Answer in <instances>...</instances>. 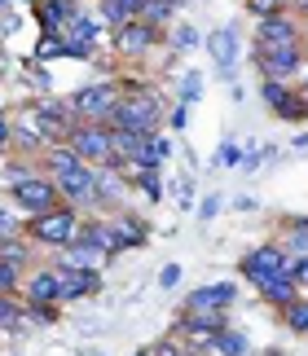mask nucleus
I'll return each instance as SVG.
<instances>
[{"instance_id":"obj_1","label":"nucleus","mask_w":308,"mask_h":356,"mask_svg":"<svg viewBox=\"0 0 308 356\" xmlns=\"http://www.w3.org/2000/svg\"><path fill=\"white\" fill-rule=\"evenodd\" d=\"M110 132H137V136H159L163 123H167V111H163V97L159 88H146V92H128V97L115 102V111L106 119Z\"/></svg>"},{"instance_id":"obj_2","label":"nucleus","mask_w":308,"mask_h":356,"mask_svg":"<svg viewBox=\"0 0 308 356\" xmlns=\"http://www.w3.org/2000/svg\"><path fill=\"white\" fill-rule=\"evenodd\" d=\"M79 225H84V216L75 207H66V202H58L45 216H26V238L36 242V251H66L79 238Z\"/></svg>"},{"instance_id":"obj_3","label":"nucleus","mask_w":308,"mask_h":356,"mask_svg":"<svg viewBox=\"0 0 308 356\" xmlns=\"http://www.w3.org/2000/svg\"><path fill=\"white\" fill-rule=\"evenodd\" d=\"M9 123H13V154H22V159L40 163V154H45L49 145H58L53 132H49V123L40 119L36 102H22L18 111H9Z\"/></svg>"},{"instance_id":"obj_4","label":"nucleus","mask_w":308,"mask_h":356,"mask_svg":"<svg viewBox=\"0 0 308 356\" xmlns=\"http://www.w3.org/2000/svg\"><path fill=\"white\" fill-rule=\"evenodd\" d=\"M238 277H242L251 291H260V286L273 282V277H286V251H282V242L269 238V242L251 246V251L238 259Z\"/></svg>"},{"instance_id":"obj_5","label":"nucleus","mask_w":308,"mask_h":356,"mask_svg":"<svg viewBox=\"0 0 308 356\" xmlns=\"http://www.w3.org/2000/svg\"><path fill=\"white\" fill-rule=\"evenodd\" d=\"M251 62H256L260 79H277V84H300L304 75V44H277V49H251Z\"/></svg>"},{"instance_id":"obj_6","label":"nucleus","mask_w":308,"mask_h":356,"mask_svg":"<svg viewBox=\"0 0 308 356\" xmlns=\"http://www.w3.org/2000/svg\"><path fill=\"white\" fill-rule=\"evenodd\" d=\"M66 145L79 154V163H88V168H106V163H115V132L106 128V123L97 119H84L79 128L66 136Z\"/></svg>"},{"instance_id":"obj_7","label":"nucleus","mask_w":308,"mask_h":356,"mask_svg":"<svg viewBox=\"0 0 308 356\" xmlns=\"http://www.w3.org/2000/svg\"><path fill=\"white\" fill-rule=\"evenodd\" d=\"M123 97L119 92V79H93V84H84V88H75L71 97V111H75V119H97L102 123L110 111H115V102Z\"/></svg>"},{"instance_id":"obj_8","label":"nucleus","mask_w":308,"mask_h":356,"mask_svg":"<svg viewBox=\"0 0 308 356\" xmlns=\"http://www.w3.org/2000/svg\"><path fill=\"white\" fill-rule=\"evenodd\" d=\"M5 189H9V202H13V207H18L22 216H45V211H53V207L62 202V198H58V185H53L45 172L31 176V181L5 185Z\"/></svg>"},{"instance_id":"obj_9","label":"nucleus","mask_w":308,"mask_h":356,"mask_svg":"<svg viewBox=\"0 0 308 356\" xmlns=\"http://www.w3.org/2000/svg\"><path fill=\"white\" fill-rule=\"evenodd\" d=\"M53 185H58V198L66 202V207H75L79 216H84V211H93V216H97V168L79 163L75 172L58 176Z\"/></svg>"},{"instance_id":"obj_10","label":"nucleus","mask_w":308,"mask_h":356,"mask_svg":"<svg viewBox=\"0 0 308 356\" xmlns=\"http://www.w3.org/2000/svg\"><path fill=\"white\" fill-rule=\"evenodd\" d=\"M159 44H163V35L154 31V26H146L141 18L128 22V26H119V31L110 35V49H115L123 62H141V58H150Z\"/></svg>"},{"instance_id":"obj_11","label":"nucleus","mask_w":308,"mask_h":356,"mask_svg":"<svg viewBox=\"0 0 308 356\" xmlns=\"http://www.w3.org/2000/svg\"><path fill=\"white\" fill-rule=\"evenodd\" d=\"M238 282H207L199 286V291L185 295V304H180V312H194V317H203V312H229L238 304Z\"/></svg>"},{"instance_id":"obj_12","label":"nucleus","mask_w":308,"mask_h":356,"mask_svg":"<svg viewBox=\"0 0 308 356\" xmlns=\"http://www.w3.org/2000/svg\"><path fill=\"white\" fill-rule=\"evenodd\" d=\"M260 102L269 106V111L282 119V123H308L304 115V102H300V92L295 84H277V79H260Z\"/></svg>"},{"instance_id":"obj_13","label":"nucleus","mask_w":308,"mask_h":356,"mask_svg":"<svg viewBox=\"0 0 308 356\" xmlns=\"http://www.w3.org/2000/svg\"><path fill=\"white\" fill-rule=\"evenodd\" d=\"M277 44H304V22L295 13H273L256 22V49H277Z\"/></svg>"},{"instance_id":"obj_14","label":"nucleus","mask_w":308,"mask_h":356,"mask_svg":"<svg viewBox=\"0 0 308 356\" xmlns=\"http://www.w3.org/2000/svg\"><path fill=\"white\" fill-rule=\"evenodd\" d=\"M22 304H62V273L53 264H36L22 277Z\"/></svg>"},{"instance_id":"obj_15","label":"nucleus","mask_w":308,"mask_h":356,"mask_svg":"<svg viewBox=\"0 0 308 356\" xmlns=\"http://www.w3.org/2000/svg\"><path fill=\"white\" fill-rule=\"evenodd\" d=\"M62 273V304H84V299H97L106 291V282H102V273H93V268H62V264H53Z\"/></svg>"},{"instance_id":"obj_16","label":"nucleus","mask_w":308,"mask_h":356,"mask_svg":"<svg viewBox=\"0 0 308 356\" xmlns=\"http://www.w3.org/2000/svg\"><path fill=\"white\" fill-rule=\"evenodd\" d=\"M110 225H115V238H119V255H123V251H137V246L150 242V225H146L141 211L119 207L115 216H110Z\"/></svg>"},{"instance_id":"obj_17","label":"nucleus","mask_w":308,"mask_h":356,"mask_svg":"<svg viewBox=\"0 0 308 356\" xmlns=\"http://www.w3.org/2000/svg\"><path fill=\"white\" fill-rule=\"evenodd\" d=\"M203 49L212 53V62H216V71L233 79V62H238V35H233V26H216V31H207L203 35Z\"/></svg>"},{"instance_id":"obj_18","label":"nucleus","mask_w":308,"mask_h":356,"mask_svg":"<svg viewBox=\"0 0 308 356\" xmlns=\"http://www.w3.org/2000/svg\"><path fill=\"white\" fill-rule=\"evenodd\" d=\"M62 40L75 44V49H93L97 53V44H102V18H97L93 9H79L75 18L62 26Z\"/></svg>"},{"instance_id":"obj_19","label":"nucleus","mask_w":308,"mask_h":356,"mask_svg":"<svg viewBox=\"0 0 308 356\" xmlns=\"http://www.w3.org/2000/svg\"><path fill=\"white\" fill-rule=\"evenodd\" d=\"M53 264H62V268H93V273H102V268L110 264V255L102 251V246H93V242L75 238L71 246H66V251L53 255Z\"/></svg>"},{"instance_id":"obj_20","label":"nucleus","mask_w":308,"mask_h":356,"mask_svg":"<svg viewBox=\"0 0 308 356\" xmlns=\"http://www.w3.org/2000/svg\"><path fill=\"white\" fill-rule=\"evenodd\" d=\"M79 9H84V0H40V5H36V22H40V31H58L62 35V26L71 22Z\"/></svg>"},{"instance_id":"obj_21","label":"nucleus","mask_w":308,"mask_h":356,"mask_svg":"<svg viewBox=\"0 0 308 356\" xmlns=\"http://www.w3.org/2000/svg\"><path fill=\"white\" fill-rule=\"evenodd\" d=\"M163 44H167V53H172V58H185V53L203 49V31H199V26H190V22H172V26L163 31Z\"/></svg>"},{"instance_id":"obj_22","label":"nucleus","mask_w":308,"mask_h":356,"mask_svg":"<svg viewBox=\"0 0 308 356\" xmlns=\"http://www.w3.org/2000/svg\"><path fill=\"white\" fill-rule=\"evenodd\" d=\"M79 168V154H75V149L71 145H49L45 149V154H40V172H45L49 176V181H58V176H66V172H75Z\"/></svg>"},{"instance_id":"obj_23","label":"nucleus","mask_w":308,"mask_h":356,"mask_svg":"<svg viewBox=\"0 0 308 356\" xmlns=\"http://www.w3.org/2000/svg\"><path fill=\"white\" fill-rule=\"evenodd\" d=\"M256 295H260V304H269L273 312H282V308H291V304H295V299H300L304 291H300V286L291 282V277H273V282H264Z\"/></svg>"},{"instance_id":"obj_24","label":"nucleus","mask_w":308,"mask_h":356,"mask_svg":"<svg viewBox=\"0 0 308 356\" xmlns=\"http://www.w3.org/2000/svg\"><path fill=\"white\" fill-rule=\"evenodd\" d=\"M277 242H282L286 255H308V216H286Z\"/></svg>"},{"instance_id":"obj_25","label":"nucleus","mask_w":308,"mask_h":356,"mask_svg":"<svg viewBox=\"0 0 308 356\" xmlns=\"http://www.w3.org/2000/svg\"><path fill=\"white\" fill-rule=\"evenodd\" d=\"M22 295H0V334H22L26 317H22Z\"/></svg>"},{"instance_id":"obj_26","label":"nucleus","mask_w":308,"mask_h":356,"mask_svg":"<svg viewBox=\"0 0 308 356\" xmlns=\"http://www.w3.org/2000/svg\"><path fill=\"white\" fill-rule=\"evenodd\" d=\"M31 255H36V242L31 238H9V242H0V259L13 268H22V273H31Z\"/></svg>"},{"instance_id":"obj_27","label":"nucleus","mask_w":308,"mask_h":356,"mask_svg":"<svg viewBox=\"0 0 308 356\" xmlns=\"http://www.w3.org/2000/svg\"><path fill=\"white\" fill-rule=\"evenodd\" d=\"M251 352V339L238 330V325H225L216 339H212V356H247Z\"/></svg>"},{"instance_id":"obj_28","label":"nucleus","mask_w":308,"mask_h":356,"mask_svg":"<svg viewBox=\"0 0 308 356\" xmlns=\"http://www.w3.org/2000/svg\"><path fill=\"white\" fill-rule=\"evenodd\" d=\"M277 321H282V330L286 334H295V339H308V299L300 295L291 308H282L277 312Z\"/></svg>"},{"instance_id":"obj_29","label":"nucleus","mask_w":308,"mask_h":356,"mask_svg":"<svg viewBox=\"0 0 308 356\" xmlns=\"http://www.w3.org/2000/svg\"><path fill=\"white\" fill-rule=\"evenodd\" d=\"M167 159H172V141H167L163 132H159V136H150V141L141 145V154H137V163H141V168H154V172H159Z\"/></svg>"},{"instance_id":"obj_30","label":"nucleus","mask_w":308,"mask_h":356,"mask_svg":"<svg viewBox=\"0 0 308 356\" xmlns=\"http://www.w3.org/2000/svg\"><path fill=\"white\" fill-rule=\"evenodd\" d=\"M141 22H146V26H154V31L163 35L167 26L176 22V9L167 5V0H146V9H141Z\"/></svg>"},{"instance_id":"obj_31","label":"nucleus","mask_w":308,"mask_h":356,"mask_svg":"<svg viewBox=\"0 0 308 356\" xmlns=\"http://www.w3.org/2000/svg\"><path fill=\"white\" fill-rule=\"evenodd\" d=\"M22 234H26V216L13 207V202H0V242L22 238Z\"/></svg>"},{"instance_id":"obj_32","label":"nucleus","mask_w":308,"mask_h":356,"mask_svg":"<svg viewBox=\"0 0 308 356\" xmlns=\"http://www.w3.org/2000/svg\"><path fill=\"white\" fill-rule=\"evenodd\" d=\"M31 176H40V163H36V159H22V154H13V159L5 163V185L31 181Z\"/></svg>"},{"instance_id":"obj_33","label":"nucleus","mask_w":308,"mask_h":356,"mask_svg":"<svg viewBox=\"0 0 308 356\" xmlns=\"http://www.w3.org/2000/svg\"><path fill=\"white\" fill-rule=\"evenodd\" d=\"M26 325H58L62 321V304H22Z\"/></svg>"},{"instance_id":"obj_34","label":"nucleus","mask_w":308,"mask_h":356,"mask_svg":"<svg viewBox=\"0 0 308 356\" xmlns=\"http://www.w3.org/2000/svg\"><path fill=\"white\" fill-rule=\"evenodd\" d=\"M62 49H66V40H62L58 31H40V44H36V53H31V58L49 66L53 58H62Z\"/></svg>"},{"instance_id":"obj_35","label":"nucleus","mask_w":308,"mask_h":356,"mask_svg":"<svg viewBox=\"0 0 308 356\" xmlns=\"http://www.w3.org/2000/svg\"><path fill=\"white\" fill-rule=\"evenodd\" d=\"M22 71H26V79H31V88H36V97H49V92H53V71H49V66L45 62H26L22 66Z\"/></svg>"},{"instance_id":"obj_36","label":"nucleus","mask_w":308,"mask_h":356,"mask_svg":"<svg viewBox=\"0 0 308 356\" xmlns=\"http://www.w3.org/2000/svg\"><path fill=\"white\" fill-rule=\"evenodd\" d=\"M199 97H203V75L199 71H185V75H180V84H176V102L194 106Z\"/></svg>"},{"instance_id":"obj_37","label":"nucleus","mask_w":308,"mask_h":356,"mask_svg":"<svg viewBox=\"0 0 308 356\" xmlns=\"http://www.w3.org/2000/svg\"><path fill=\"white\" fill-rule=\"evenodd\" d=\"M242 5H247V13H251V18H273V13H291V0H242Z\"/></svg>"},{"instance_id":"obj_38","label":"nucleus","mask_w":308,"mask_h":356,"mask_svg":"<svg viewBox=\"0 0 308 356\" xmlns=\"http://www.w3.org/2000/svg\"><path fill=\"white\" fill-rule=\"evenodd\" d=\"M242 159H247V145H238V141H225V145L216 149L212 168H242Z\"/></svg>"},{"instance_id":"obj_39","label":"nucleus","mask_w":308,"mask_h":356,"mask_svg":"<svg viewBox=\"0 0 308 356\" xmlns=\"http://www.w3.org/2000/svg\"><path fill=\"white\" fill-rule=\"evenodd\" d=\"M150 352H154V356H194V352H190V348L180 343L176 334H172V330H167L163 339H154V343H150Z\"/></svg>"},{"instance_id":"obj_40","label":"nucleus","mask_w":308,"mask_h":356,"mask_svg":"<svg viewBox=\"0 0 308 356\" xmlns=\"http://www.w3.org/2000/svg\"><path fill=\"white\" fill-rule=\"evenodd\" d=\"M22 277H26L22 268H13V264L0 259V295H18L22 291Z\"/></svg>"},{"instance_id":"obj_41","label":"nucleus","mask_w":308,"mask_h":356,"mask_svg":"<svg viewBox=\"0 0 308 356\" xmlns=\"http://www.w3.org/2000/svg\"><path fill=\"white\" fill-rule=\"evenodd\" d=\"M286 277L300 286V291H308V255H286Z\"/></svg>"},{"instance_id":"obj_42","label":"nucleus","mask_w":308,"mask_h":356,"mask_svg":"<svg viewBox=\"0 0 308 356\" xmlns=\"http://www.w3.org/2000/svg\"><path fill=\"white\" fill-rule=\"evenodd\" d=\"M167 128H172V132L190 128V106L185 102H172V106H167Z\"/></svg>"},{"instance_id":"obj_43","label":"nucleus","mask_w":308,"mask_h":356,"mask_svg":"<svg viewBox=\"0 0 308 356\" xmlns=\"http://www.w3.org/2000/svg\"><path fill=\"white\" fill-rule=\"evenodd\" d=\"M273 149H277V145H260V149H251V145H247V159H242V168H247V172H256L260 163H269V159H273Z\"/></svg>"},{"instance_id":"obj_44","label":"nucleus","mask_w":308,"mask_h":356,"mask_svg":"<svg viewBox=\"0 0 308 356\" xmlns=\"http://www.w3.org/2000/svg\"><path fill=\"white\" fill-rule=\"evenodd\" d=\"M180 277H185V273H180V264H163V268H159V291H176Z\"/></svg>"},{"instance_id":"obj_45","label":"nucleus","mask_w":308,"mask_h":356,"mask_svg":"<svg viewBox=\"0 0 308 356\" xmlns=\"http://www.w3.org/2000/svg\"><path fill=\"white\" fill-rule=\"evenodd\" d=\"M220 202H225V198H220V194H212V198H203V207H199V220H216V216H220Z\"/></svg>"},{"instance_id":"obj_46","label":"nucleus","mask_w":308,"mask_h":356,"mask_svg":"<svg viewBox=\"0 0 308 356\" xmlns=\"http://www.w3.org/2000/svg\"><path fill=\"white\" fill-rule=\"evenodd\" d=\"M0 154H13V123L0 119Z\"/></svg>"},{"instance_id":"obj_47","label":"nucleus","mask_w":308,"mask_h":356,"mask_svg":"<svg viewBox=\"0 0 308 356\" xmlns=\"http://www.w3.org/2000/svg\"><path fill=\"white\" fill-rule=\"evenodd\" d=\"M176 198H180V207H194V181H180V189H176Z\"/></svg>"},{"instance_id":"obj_48","label":"nucleus","mask_w":308,"mask_h":356,"mask_svg":"<svg viewBox=\"0 0 308 356\" xmlns=\"http://www.w3.org/2000/svg\"><path fill=\"white\" fill-rule=\"evenodd\" d=\"M291 13H295L300 22H308V0H291Z\"/></svg>"},{"instance_id":"obj_49","label":"nucleus","mask_w":308,"mask_h":356,"mask_svg":"<svg viewBox=\"0 0 308 356\" xmlns=\"http://www.w3.org/2000/svg\"><path fill=\"white\" fill-rule=\"evenodd\" d=\"M295 92H300V102H304V115H308V88H300V84H295Z\"/></svg>"},{"instance_id":"obj_50","label":"nucleus","mask_w":308,"mask_h":356,"mask_svg":"<svg viewBox=\"0 0 308 356\" xmlns=\"http://www.w3.org/2000/svg\"><path fill=\"white\" fill-rule=\"evenodd\" d=\"M0 13H13V0H0Z\"/></svg>"},{"instance_id":"obj_51","label":"nucleus","mask_w":308,"mask_h":356,"mask_svg":"<svg viewBox=\"0 0 308 356\" xmlns=\"http://www.w3.org/2000/svg\"><path fill=\"white\" fill-rule=\"evenodd\" d=\"M300 88H308V66H304V75H300Z\"/></svg>"},{"instance_id":"obj_52","label":"nucleus","mask_w":308,"mask_h":356,"mask_svg":"<svg viewBox=\"0 0 308 356\" xmlns=\"http://www.w3.org/2000/svg\"><path fill=\"white\" fill-rule=\"evenodd\" d=\"M132 356H154V352H150V348H137V352H132Z\"/></svg>"},{"instance_id":"obj_53","label":"nucleus","mask_w":308,"mask_h":356,"mask_svg":"<svg viewBox=\"0 0 308 356\" xmlns=\"http://www.w3.org/2000/svg\"><path fill=\"white\" fill-rule=\"evenodd\" d=\"M167 5H172V9H185V0H167Z\"/></svg>"},{"instance_id":"obj_54","label":"nucleus","mask_w":308,"mask_h":356,"mask_svg":"<svg viewBox=\"0 0 308 356\" xmlns=\"http://www.w3.org/2000/svg\"><path fill=\"white\" fill-rule=\"evenodd\" d=\"M13 5H40V0H13Z\"/></svg>"},{"instance_id":"obj_55","label":"nucleus","mask_w":308,"mask_h":356,"mask_svg":"<svg viewBox=\"0 0 308 356\" xmlns=\"http://www.w3.org/2000/svg\"><path fill=\"white\" fill-rule=\"evenodd\" d=\"M264 356H282V352H277V348H269V352H264Z\"/></svg>"},{"instance_id":"obj_56","label":"nucleus","mask_w":308,"mask_h":356,"mask_svg":"<svg viewBox=\"0 0 308 356\" xmlns=\"http://www.w3.org/2000/svg\"><path fill=\"white\" fill-rule=\"evenodd\" d=\"M88 356H102V352H88Z\"/></svg>"}]
</instances>
